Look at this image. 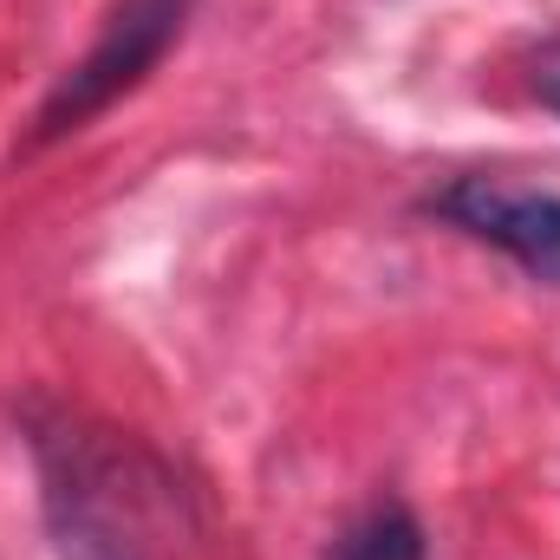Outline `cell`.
Instances as JSON below:
<instances>
[{
  "mask_svg": "<svg viewBox=\"0 0 560 560\" xmlns=\"http://www.w3.org/2000/svg\"><path fill=\"white\" fill-rule=\"evenodd\" d=\"M39 463H46V515L59 535V560H150L143 502L125 450L72 430H46Z\"/></svg>",
  "mask_w": 560,
  "mask_h": 560,
  "instance_id": "6da1fadb",
  "label": "cell"
},
{
  "mask_svg": "<svg viewBox=\"0 0 560 560\" xmlns=\"http://www.w3.org/2000/svg\"><path fill=\"white\" fill-rule=\"evenodd\" d=\"M189 7H196V0H112V13H105L92 52L46 92V105H39V143L66 138V131H79L85 118H98L105 105H118L143 72L176 46Z\"/></svg>",
  "mask_w": 560,
  "mask_h": 560,
  "instance_id": "7a4b0ae2",
  "label": "cell"
},
{
  "mask_svg": "<svg viewBox=\"0 0 560 560\" xmlns=\"http://www.w3.org/2000/svg\"><path fill=\"white\" fill-rule=\"evenodd\" d=\"M430 215H443L450 229H463L489 248H502L535 280L560 287V196L502 183V176H456L450 189L430 196Z\"/></svg>",
  "mask_w": 560,
  "mask_h": 560,
  "instance_id": "3957f363",
  "label": "cell"
},
{
  "mask_svg": "<svg viewBox=\"0 0 560 560\" xmlns=\"http://www.w3.org/2000/svg\"><path fill=\"white\" fill-rule=\"evenodd\" d=\"M332 560H423V528L405 502H378L365 509L339 541H332Z\"/></svg>",
  "mask_w": 560,
  "mask_h": 560,
  "instance_id": "277c9868",
  "label": "cell"
},
{
  "mask_svg": "<svg viewBox=\"0 0 560 560\" xmlns=\"http://www.w3.org/2000/svg\"><path fill=\"white\" fill-rule=\"evenodd\" d=\"M535 92H541V105L560 118V39L541 46V59H535Z\"/></svg>",
  "mask_w": 560,
  "mask_h": 560,
  "instance_id": "5b68a950",
  "label": "cell"
}]
</instances>
